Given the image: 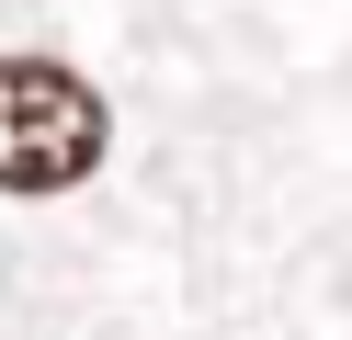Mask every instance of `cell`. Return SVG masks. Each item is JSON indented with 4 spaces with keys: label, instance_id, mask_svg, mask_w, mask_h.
I'll list each match as a JSON object with an SVG mask.
<instances>
[{
    "label": "cell",
    "instance_id": "cell-1",
    "mask_svg": "<svg viewBox=\"0 0 352 340\" xmlns=\"http://www.w3.org/2000/svg\"><path fill=\"white\" fill-rule=\"evenodd\" d=\"M102 148H114V102L69 57H0V193L57 204L102 170Z\"/></svg>",
    "mask_w": 352,
    "mask_h": 340
}]
</instances>
